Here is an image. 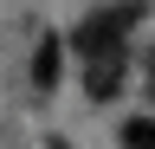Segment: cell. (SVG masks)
<instances>
[{"mask_svg": "<svg viewBox=\"0 0 155 149\" xmlns=\"http://www.w3.org/2000/svg\"><path fill=\"white\" fill-rule=\"evenodd\" d=\"M136 20H142V0H123V7L91 13V20L78 26V52H84V59H123V39H129Z\"/></svg>", "mask_w": 155, "mask_h": 149, "instance_id": "cell-1", "label": "cell"}, {"mask_svg": "<svg viewBox=\"0 0 155 149\" xmlns=\"http://www.w3.org/2000/svg\"><path fill=\"white\" fill-rule=\"evenodd\" d=\"M58 71H65V46H58V39H39V52H32V84H39V91H52V84H58Z\"/></svg>", "mask_w": 155, "mask_h": 149, "instance_id": "cell-2", "label": "cell"}, {"mask_svg": "<svg viewBox=\"0 0 155 149\" xmlns=\"http://www.w3.org/2000/svg\"><path fill=\"white\" fill-rule=\"evenodd\" d=\"M116 84H123V59H91V71H84V91L97 104L104 97H116Z\"/></svg>", "mask_w": 155, "mask_h": 149, "instance_id": "cell-3", "label": "cell"}, {"mask_svg": "<svg viewBox=\"0 0 155 149\" xmlns=\"http://www.w3.org/2000/svg\"><path fill=\"white\" fill-rule=\"evenodd\" d=\"M123 149H155V117H129L123 123Z\"/></svg>", "mask_w": 155, "mask_h": 149, "instance_id": "cell-4", "label": "cell"}]
</instances>
